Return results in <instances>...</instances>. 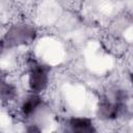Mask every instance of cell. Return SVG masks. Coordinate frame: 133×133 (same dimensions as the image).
I'll return each mask as SVG.
<instances>
[{"label": "cell", "mask_w": 133, "mask_h": 133, "mask_svg": "<svg viewBox=\"0 0 133 133\" xmlns=\"http://www.w3.org/2000/svg\"><path fill=\"white\" fill-rule=\"evenodd\" d=\"M48 71L49 69L45 65L35 64L31 68L29 74V86L34 92H39L46 88L48 83Z\"/></svg>", "instance_id": "obj_2"}, {"label": "cell", "mask_w": 133, "mask_h": 133, "mask_svg": "<svg viewBox=\"0 0 133 133\" xmlns=\"http://www.w3.org/2000/svg\"><path fill=\"white\" fill-rule=\"evenodd\" d=\"M69 126L72 131L75 132H94L96 129L92 126V122L85 117H73L69 121Z\"/></svg>", "instance_id": "obj_4"}, {"label": "cell", "mask_w": 133, "mask_h": 133, "mask_svg": "<svg viewBox=\"0 0 133 133\" xmlns=\"http://www.w3.org/2000/svg\"><path fill=\"white\" fill-rule=\"evenodd\" d=\"M42 103V100L38 96L36 95H31L29 97H27L23 104H22V111L25 115H30L32 114L36 109L37 107L41 105Z\"/></svg>", "instance_id": "obj_5"}, {"label": "cell", "mask_w": 133, "mask_h": 133, "mask_svg": "<svg viewBox=\"0 0 133 133\" xmlns=\"http://www.w3.org/2000/svg\"><path fill=\"white\" fill-rule=\"evenodd\" d=\"M121 109H122V104L119 103V101L110 102L108 100H105L100 103L98 114H99V117L101 118L110 119V118L116 117Z\"/></svg>", "instance_id": "obj_3"}, {"label": "cell", "mask_w": 133, "mask_h": 133, "mask_svg": "<svg viewBox=\"0 0 133 133\" xmlns=\"http://www.w3.org/2000/svg\"><path fill=\"white\" fill-rule=\"evenodd\" d=\"M131 81H132V84H133V73L131 74Z\"/></svg>", "instance_id": "obj_6"}, {"label": "cell", "mask_w": 133, "mask_h": 133, "mask_svg": "<svg viewBox=\"0 0 133 133\" xmlns=\"http://www.w3.org/2000/svg\"><path fill=\"white\" fill-rule=\"evenodd\" d=\"M35 36V30L28 25H15L6 33V43L9 46H19L31 43Z\"/></svg>", "instance_id": "obj_1"}]
</instances>
